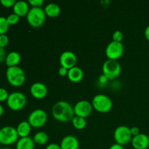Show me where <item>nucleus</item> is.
<instances>
[{"label": "nucleus", "instance_id": "c85d7f7f", "mask_svg": "<svg viewBox=\"0 0 149 149\" xmlns=\"http://www.w3.org/2000/svg\"><path fill=\"white\" fill-rule=\"evenodd\" d=\"M28 2L32 7H42L44 4L43 0H29Z\"/></svg>", "mask_w": 149, "mask_h": 149}, {"label": "nucleus", "instance_id": "a211bd4d", "mask_svg": "<svg viewBox=\"0 0 149 149\" xmlns=\"http://www.w3.org/2000/svg\"><path fill=\"white\" fill-rule=\"evenodd\" d=\"M35 143L31 137L19 138L16 143L15 149H34Z\"/></svg>", "mask_w": 149, "mask_h": 149}, {"label": "nucleus", "instance_id": "9d476101", "mask_svg": "<svg viewBox=\"0 0 149 149\" xmlns=\"http://www.w3.org/2000/svg\"><path fill=\"white\" fill-rule=\"evenodd\" d=\"M125 47L122 42L111 41L106 48V55L109 60L117 61L122 56Z\"/></svg>", "mask_w": 149, "mask_h": 149}, {"label": "nucleus", "instance_id": "7c9ffc66", "mask_svg": "<svg viewBox=\"0 0 149 149\" xmlns=\"http://www.w3.org/2000/svg\"><path fill=\"white\" fill-rule=\"evenodd\" d=\"M68 69L64 68V67L61 66L59 69H58V74L62 77H67V75H68Z\"/></svg>", "mask_w": 149, "mask_h": 149}, {"label": "nucleus", "instance_id": "dca6fc26", "mask_svg": "<svg viewBox=\"0 0 149 149\" xmlns=\"http://www.w3.org/2000/svg\"><path fill=\"white\" fill-rule=\"evenodd\" d=\"M13 13L18 15L19 17L27 15L28 13L30 10V5L29 2L26 1H16L15 4L13 6Z\"/></svg>", "mask_w": 149, "mask_h": 149}, {"label": "nucleus", "instance_id": "9b49d317", "mask_svg": "<svg viewBox=\"0 0 149 149\" xmlns=\"http://www.w3.org/2000/svg\"><path fill=\"white\" fill-rule=\"evenodd\" d=\"M93 105L92 103L85 100H81L77 102L74 106V110L75 116H79L86 119L93 112Z\"/></svg>", "mask_w": 149, "mask_h": 149}, {"label": "nucleus", "instance_id": "4be33fe9", "mask_svg": "<svg viewBox=\"0 0 149 149\" xmlns=\"http://www.w3.org/2000/svg\"><path fill=\"white\" fill-rule=\"evenodd\" d=\"M33 140L34 141L35 144L43 146L47 143L48 141H49V136L44 131H39V132H37L33 135Z\"/></svg>", "mask_w": 149, "mask_h": 149}, {"label": "nucleus", "instance_id": "aec40b11", "mask_svg": "<svg viewBox=\"0 0 149 149\" xmlns=\"http://www.w3.org/2000/svg\"><path fill=\"white\" fill-rule=\"evenodd\" d=\"M20 60H21V56L20 53L16 51H12L7 55L5 63L8 67L17 66L19 63L20 62Z\"/></svg>", "mask_w": 149, "mask_h": 149}, {"label": "nucleus", "instance_id": "bb28decb", "mask_svg": "<svg viewBox=\"0 0 149 149\" xmlns=\"http://www.w3.org/2000/svg\"><path fill=\"white\" fill-rule=\"evenodd\" d=\"M9 93L6 89L3 87H0V102L7 101V98L9 97Z\"/></svg>", "mask_w": 149, "mask_h": 149}, {"label": "nucleus", "instance_id": "393cba45", "mask_svg": "<svg viewBox=\"0 0 149 149\" xmlns=\"http://www.w3.org/2000/svg\"><path fill=\"white\" fill-rule=\"evenodd\" d=\"M7 20L10 26V25H15L20 20V17L18 15H17L16 14H15V13H12V14L9 15L7 16Z\"/></svg>", "mask_w": 149, "mask_h": 149}, {"label": "nucleus", "instance_id": "58836bf2", "mask_svg": "<svg viewBox=\"0 0 149 149\" xmlns=\"http://www.w3.org/2000/svg\"><path fill=\"white\" fill-rule=\"evenodd\" d=\"M0 149H13V148H10V147H2V148H1Z\"/></svg>", "mask_w": 149, "mask_h": 149}, {"label": "nucleus", "instance_id": "4c0bfd02", "mask_svg": "<svg viewBox=\"0 0 149 149\" xmlns=\"http://www.w3.org/2000/svg\"><path fill=\"white\" fill-rule=\"evenodd\" d=\"M3 113H4V108H3V106L0 104V116L3 114Z\"/></svg>", "mask_w": 149, "mask_h": 149}, {"label": "nucleus", "instance_id": "4468645a", "mask_svg": "<svg viewBox=\"0 0 149 149\" xmlns=\"http://www.w3.org/2000/svg\"><path fill=\"white\" fill-rule=\"evenodd\" d=\"M131 143L135 149H147L149 147V137L146 134L140 133L132 137Z\"/></svg>", "mask_w": 149, "mask_h": 149}, {"label": "nucleus", "instance_id": "6e6552de", "mask_svg": "<svg viewBox=\"0 0 149 149\" xmlns=\"http://www.w3.org/2000/svg\"><path fill=\"white\" fill-rule=\"evenodd\" d=\"M27 121L31 127L40 128L46 124L47 121V114L43 109H35L29 115Z\"/></svg>", "mask_w": 149, "mask_h": 149}, {"label": "nucleus", "instance_id": "5701e85b", "mask_svg": "<svg viewBox=\"0 0 149 149\" xmlns=\"http://www.w3.org/2000/svg\"><path fill=\"white\" fill-rule=\"evenodd\" d=\"M71 122H72V125L74 126V127L75 129L79 130L84 129L85 127L87 126V121H86V119L82 117H79V116H74V117L71 120Z\"/></svg>", "mask_w": 149, "mask_h": 149}, {"label": "nucleus", "instance_id": "c756f323", "mask_svg": "<svg viewBox=\"0 0 149 149\" xmlns=\"http://www.w3.org/2000/svg\"><path fill=\"white\" fill-rule=\"evenodd\" d=\"M15 2V0H0V3L2 4V6H4V7H7V8L13 7Z\"/></svg>", "mask_w": 149, "mask_h": 149}, {"label": "nucleus", "instance_id": "39448f33", "mask_svg": "<svg viewBox=\"0 0 149 149\" xmlns=\"http://www.w3.org/2000/svg\"><path fill=\"white\" fill-rule=\"evenodd\" d=\"M27 103V98L24 93L22 92H13L10 93L7 100V104L8 107L13 111H20L26 106Z\"/></svg>", "mask_w": 149, "mask_h": 149}, {"label": "nucleus", "instance_id": "6ab92c4d", "mask_svg": "<svg viewBox=\"0 0 149 149\" xmlns=\"http://www.w3.org/2000/svg\"><path fill=\"white\" fill-rule=\"evenodd\" d=\"M16 130L20 138H26L29 136L31 131V126L28 121H22L17 125Z\"/></svg>", "mask_w": 149, "mask_h": 149}, {"label": "nucleus", "instance_id": "ddd939ff", "mask_svg": "<svg viewBox=\"0 0 149 149\" xmlns=\"http://www.w3.org/2000/svg\"><path fill=\"white\" fill-rule=\"evenodd\" d=\"M30 93L34 98L42 99L47 96L48 90L44 83L37 81L31 84L30 87Z\"/></svg>", "mask_w": 149, "mask_h": 149}, {"label": "nucleus", "instance_id": "1a4fd4ad", "mask_svg": "<svg viewBox=\"0 0 149 149\" xmlns=\"http://www.w3.org/2000/svg\"><path fill=\"white\" fill-rule=\"evenodd\" d=\"M113 138L116 143L121 146L127 145L131 142L132 135L130 132V128L127 126L122 125L116 128L113 132Z\"/></svg>", "mask_w": 149, "mask_h": 149}, {"label": "nucleus", "instance_id": "a878e982", "mask_svg": "<svg viewBox=\"0 0 149 149\" xmlns=\"http://www.w3.org/2000/svg\"><path fill=\"white\" fill-rule=\"evenodd\" d=\"M124 35L121 31H116L113 32V36H112V39L113 41L117 42H122V41L123 40Z\"/></svg>", "mask_w": 149, "mask_h": 149}, {"label": "nucleus", "instance_id": "473e14b6", "mask_svg": "<svg viewBox=\"0 0 149 149\" xmlns=\"http://www.w3.org/2000/svg\"><path fill=\"white\" fill-rule=\"evenodd\" d=\"M109 79L107 78V77H106V76H105L104 74H102L98 78L99 83L101 84H106V83L108 82V81H109Z\"/></svg>", "mask_w": 149, "mask_h": 149}, {"label": "nucleus", "instance_id": "423d86ee", "mask_svg": "<svg viewBox=\"0 0 149 149\" xmlns=\"http://www.w3.org/2000/svg\"><path fill=\"white\" fill-rule=\"evenodd\" d=\"M19 139L16 128L12 126H4L0 129V143L10 146L17 143Z\"/></svg>", "mask_w": 149, "mask_h": 149}, {"label": "nucleus", "instance_id": "f257e3e1", "mask_svg": "<svg viewBox=\"0 0 149 149\" xmlns=\"http://www.w3.org/2000/svg\"><path fill=\"white\" fill-rule=\"evenodd\" d=\"M52 114L54 119L58 122H66L72 120L75 116L74 106L66 101L61 100L53 105L52 109Z\"/></svg>", "mask_w": 149, "mask_h": 149}, {"label": "nucleus", "instance_id": "7ed1b4c3", "mask_svg": "<svg viewBox=\"0 0 149 149\" xmlns=\"http://www.w3.org/2000/svg\"><path fill=\"white\" fill-rule=\"evenodd\" d=\"M92 105L96 111L106 113L111 111L113 107V102L109 96L104 94H97L93 97Z\"/></svg>", "mask_w": 149, "mask_h": 149}, {"label": "nucleus", "instance_id": "c9c22d12", "mask_svg": "<svg viewBox=\"0 0 149 149\" xmlns=\"http://www.w3.org/2000/svg\"><path fill=\"white\" fill-rule=\"evenodd\" d=\"M109 149H125V148H124L123 146H121L117 143H114L113 144V145L111 146Z\"/></svg>", "mask_w": 149, "mask_h": 149}, {"label": "nucleus", "instance_id": "f704fd0d", "mask_svg": "<svg viewBox=\"0 0 149 149\" xmlns=\"http://www.w3.org/2000/svg\"><path fill=\"white\" fill-rule=\"evenodd\" d=\"M130 132H131V134H132V137L136 136V135H138V134L141 133V132H140L139 128L137 127H131Z\"/></svg>", "mask_w": 149, "mask_h": 149}, {"label": "nucleus", "instance_id": "0eeeda50", "mask_svg": "<svg viewBox=\"0 0 149 149\" xmlns=\"http://www.w3.org/2000/svg\"><path fill=\"white\" fill-rule=\"evenodd\" d=\"M102 71L103 74L106 76L109 80H113L120 75L122 66L117 61L108 59L103 64Z\"/></svg>", "mask_w": 149, "mask_h": 149}, {"label": "nucleus", "instance_id": "412c9836", "mask_svg": "<svg viewBox=\"0 0 149 149\" xmlns=\"http://www.w3.org/2000/svg\"><path fill=\"white\" fill-rule=\"evenodd\" d=\"M44 10H45L46 16L49 17H52V18L59 16L61 12V9L60 6L58 4H55V3H49V4H47Z\"/></svg>", "mask_w": 149, "mask_h": 149}, {"label": "nucleus", "instance_id": "e433bc0d", "mask_svg": "<svg viewBox=\"0 0 149 149\" xmlns=\"http://www.w3.org/2000/svg\"><path fill=\"white\" fill-rule=\"evenodd\" d=\"M144 34H145L146 38L147 40L149 42V25L146 28L145 31H144Z\"/></svg>", "mask_w": 149, "mask_h": 149}, {"label": "nucleus", "instance_id": "20e7f679", "mask_svg": "<svg viewBox=\"0 0 149 149\" xmlns=\"http://www.w3.org/2000/svg\"><path fill=\"white\" fill-rule=\"evenodd\" d=\"M26 20L31 27H41L46 20L45 10L42 7H31L26 15Z\"/></svg>", "mask_w": 149, "mask_h": 149}, {"label": "nucleus", "instance_id": "f3484780", "mask_svg": "<svg viewBox=\"0 0 149 149\" xmlns=\"http://www.w3.org/2000/svg\"><path fill=\"white\" fill-rule=\"evenodd\" d=\"M67 77L71 82L78 83L82 80L84 77V72L80 67L74 66L68 70Z\"/></svg>", "mask_w": 149, "mask_h": 149}, {"label": "nucleus", "instance_id": "2eb2a0df", "mask_svg": "<svg viewBox=\"0 0 149 149\" xmlns=\"http://www.w3.org/2000/svg\"><path fill=\"white\" fill-rule=\"evenodd\" d=\"M61 149H79V141L77 137L74 135H66L61 141Z\"/></svg>", "mask_w": 149, "mask_h": 149}, {"label": "nucleus", "instance_id": "b1692460", "mask_svg": "<svg viewBox=\"0 0 149 149\" xmlns=\"http://www.w3.org/2000/svg\"><path fill=\"white\" fill-rule=\"evenodd\" d=\"M10 25L7 20V17L0 16V35L5 34L6 32L8 31Z\"/></svg>", "mask_w": 149, "mask_h": 149}, {"label": "nucleus", "instance_id": "cd10ccee", "mask_svg": "<svg viewBox=\"0 0 149 149\" xmlns=\"http://www.w3.org/2000/svg\"><path fill=\"white\" fill-rule=\"evenodd\" d=\"M9 43V37L6 34L0 35V47L4 48Z\"/></svg>", "mask_w": 149, "mask_h": 149}, {"label": "nucleus", "instance_id": "f8f14e48", "mask_svg": "<svg viewBox=\"0 0 149 149\" xmlns=\"http://www.w3.org/2000/svg\"><path fill=\"white\" fill-rule=\"evenodd\" d=\"M59 61L61 66L69 70L70 68L76 66L77 58L75 54L71 51H64L60 56Z\"/></svg>", "mask_w": 149, "mask_h": 149}, {"label": "nucleus", "instance_id": "2f4dec72", "mask_svg": "<svg viewBox=\"0 0 149 149\" xmlns=\"http://www.w3.org/2000/svg\"><path fill=\"white\" fill-rule=\"evenodd\" d=\"M6 57H7V53H6V50L4 48L1 47H0V63L3 62L5 61Z\"/></svg>", "mask_w": 149, "mask_h": 149}, {"label": "nucleus", "instance_id": "72a5a7b5", "mask_svg": "<svg viewBox=\"0 0 149 149\" xmlns=\"http://www.w3.org/2000/svg\"><path fill=\"white\" fill-rule=\"evenodd\" d=\"M45 149H61V147L59 144L52 143L48 144V145L46 146V148Z\"/></svg>", "mask_w": 149, "mask_h": 149}, {"label": "nucleus", "instance_id": "f03ea898", "mask_svg": "<svg viewBox=\"0 0 149 149\" xmlns=\"http://www.w3.org/2000/svg\"><path fill=\"white\" fill-rule=\"evenodd\" d=\"M7 81L14 87H20L26 81V74L24 70L20 66L8 67L6 71Z\"/></svg>", "mask_w": 149, "mask_h": 149}]
</instances>
